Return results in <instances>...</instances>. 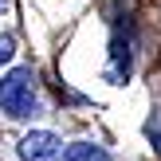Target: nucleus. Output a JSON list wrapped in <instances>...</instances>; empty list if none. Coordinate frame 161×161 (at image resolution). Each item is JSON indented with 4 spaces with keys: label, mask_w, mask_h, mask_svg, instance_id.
Listing matches in <instances>:
<instances>
[{
    "label": "nucleus",
    "mask_w": 161,
    "mask_h": 161,
    "mask_svg": "<svg viewBox=\"0 0 161 161\" xmlns=\"http://www.w3.org/2000/svg\"><path fill=\"white\" fill-rule=\"evenodd\" d=\"M0 8H8V0H0Z\"/></svg>",
    "instance_id": "nucleus-5"
},
{
    "label": "nucleus",
    "mask_w": 161,
    "mask_h": 161,
    "mask_svg": "<svg viewBox=\"0 0 161 161\" xmlns=\"http://www.w3.org/2000/svg\"><path fill=\"white\" fill-rule=\"evenodd\" d=\"M63 161H114L102 146H94V142H75V146H67V153Z\"/></svg>",
    "instance_id": "nucleus-3"
},
{
    "label": "nucleus",
    "mask_w": 161,
    "mask_h": 161,
    "mask_svg": "<svg viewBox=\"0 0 161 161\" xmlns=\"http://www.w3.org/2000/svg\"><path fill=\"white\" fill-rule=\"evenodd\" d=\"M12 51H16L12 36H0V63H8V59H12Z\"/></svg>",
    "instance_id": "nucleus-4"
},
{
    "label": "nucleus",
    "mask_w": 161,
    "mask_h": 161,
    "mask_svg": "<svg viewBox=\"0 0 161 161\" xmlns=\"http://www.w3.org/2000/svg\"><path fill=\"white\" fill-rule=\"evenodd\" d=\"M0 110L8 118H31L39 110L36 98V79H31V67H16L0 79Z\"/></svg>",
    "instance_id": "nucleus-1"
},
{
    "label": "nucleus",
    "mask_w": 161,
    "mask_h": 161,
    "mask_svg": "<svg viewBox=\"0 0 161 161\" xmlns=\"http://www.w3.org/2000/svg\"><path fill=\"white\" fill-rule=\"evenodd\" d=\"M67 149H63V142L55 138L51 130H31L28 138L20 142V157L24 161H59Z\"/></svg>",
    "instance_id": "nucleus-2"
}]
</instances>
